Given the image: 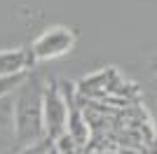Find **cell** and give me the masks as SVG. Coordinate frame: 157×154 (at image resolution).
Instances as JSON below:
<instances>
[{"label":"cell","mask_w":157,"mask_h":154,"mask_svg":"<svg viewBox=\"0 0 157 154\" xmlns=\"http://www.w3.org/2000/svg\"><path fill=\"white\" fill-rule=\"evenodd\" d=\"M47 154H61V152H59V149H56V145H54V142H52V147H49V152H47Z\"/></svg>","instance_id":"obj_9"},{"label":"cell","mask_w":157,"mask_h":154,"mask_svg":"<svg viewBox=\"0 0 157 154\" xmlns=\"http://www.w3.org/2000/svg\"><path fill=\"white\" fill-rule=\"evenodd\" d=\"M42 91L45 86L33 79H28L14 91L12 98V117H14V128L19 145H28L40 138H45V126H42Z\"/></svg>","instance_id":"obj_1"},{"label":"cell","mask_w":157,"mask_h":154,"mask_svg":"<svg viewBox=\"0 0 157 154\" xmlns=\"http://www.w3.org/2000/svg\"><path fill=\"white\" fill-rule=\"evenodd\" d=\"M75 40H78L75 31L56 26V28H49L42 35H38L33 40V45L28 47V51H31L35 63L38 61H52V58H59L63 54H68L75 47Z\"/></svg>","instance_id":"obj_2"},{"label":"cell","mask_w":157,"mask_h":154,"mask_svg":"<svg viewBox=\"0 0 157 154\" xmlns=\"http://www.w3.org/2000/svg\"><path fill=\"white\" fill-rule=\"evenodd\" d=\"M28 79V72H17V75H2L0 77V98L12 96L21 84Z\"/></svg>","instance_id":"obj_6"},{"label":"cell","mask_w":157,"mask_h":154,"mask_svg":"<svg viewBox=\"0 0 157 154\" xmlns=\"http://www.w3.org/2000/svg\"><path fill=\"white\" fill-rule=\"evenodd\" d=\"M21 145L17 138L12 117V96L0 98V154H19Z\"/></svg>","instance_id":"obj_4"},{"label":"cell","mask_w":157,"mask_h":154,"mask_svg":"<svg viewBox=\"0 0 157 154\" xmlns=\"http://www.w3.org/2000/svg\"><path fill=\"white\" fill-rule=\"evenodd\" d=\"M35 63L28 47H14V49H0V77L28 72V68Z\"/></svg>","instance_id":"obj_5"},{"label":"cell","mask_w":157,"mask_h":154,"mask_svg":"<svg viewBox=\"0 0 157 154\" xmlns=\"http://www.w3.org/2000/svg\"><path fill=\"white\" fill-rule=\"evenodd\" d=\"M52 138H40V140L35 142H28V145H24V147L19 149V154H47L49 152V147H52Z\"/></svg>","instance_id":"obj_8"},{"label":"cell","mask_w":157,"mask_h":154,"mask_svg":"<svg viewBox=\"0 0 157 154\" xmlns=\"http://www.w3.org/2000/svg\"><path fill=\"white\" fill-rule=\"evenodd\" d=\"M54 145H56V149L61 154H85V149L80 147L68 133H61L59 138H54Z\"/></svg>","instance_id":"obj_7"},{"label":"cell","mask_w":157,"mask_h":154,"mask_svg":"<svg viewBox=\"0 0 157 154\" xmlns=\"http://www.w3.org/2000/svg\"><path fill=\"white\" fill-rule=\"evenodd\" d=\"M68 122V101L59 84H47L42 91V126L47 138H59Z\"/></svg>","instance_id":"obj_3"}]
</instances>
